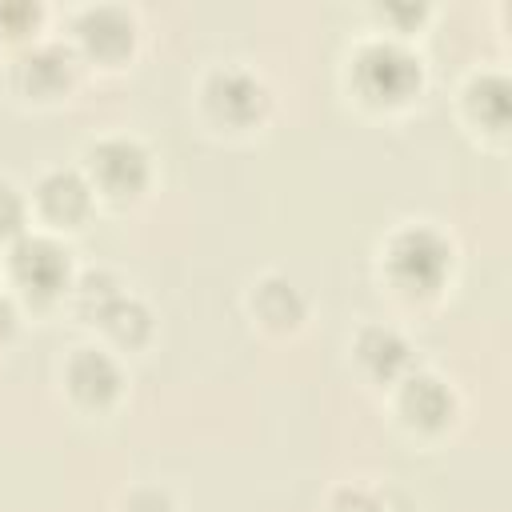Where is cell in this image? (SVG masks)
I'll return each instance as SVG.
<instances>
[{
    "label": "cell",
    "mask_w": 512,
    "mask_h": 512,
    "mask_svg": "<svg viewBox=\"0 0 512 512\" xmlns=\"http://www.w3.org/2000/svg\"><path fill=\"white\" fill-rule=\"evenodd\" d=\"M448 264H452V248L432 228H404L388 244V272L408 292H432V288H440Z\"/></svg>",
    "instance_id": "cell-1"
},
{
    "label": "cell",
    "mask_w": 512,
    "mask_h": 512,
    "mask_svg": "<svg viewBox=\"0 0 512 512\" xmlns=\"http://www.w3.org/2000/svg\"><path fill=\"white\" fill-rule=\"evenodd\" d=\"M356 88L368 96V100H404L412 96V88L420 84V60L400 48L396 40H372L356 52Z\"/></svg>",
    "instance_id": "cell-2"
},
{
    "label": "cell",
    "mask_w": 512,
    "mask_h": 512,
    "mask_svg": "<svg viewBox=\"0 0 512 512\" xmlns=\"http://www.w3.org/2000/svg\"><path fill=\"white\" fill-rule=\"evenodd\" d=\"M12 276L36 296H56L68 284V252L48 236H24L12 248Z\"/></svg>",
    "instance_id": "cell-3"
},
{
    "label": "cell",
    "mask_w": 512,
    "mask_h": 512,
    "mask_svg": "<svg viewBox=\"0 0 512 512\" xmlns=\"http://www.w3.org/2000/svg\"><path fill=\"white\" fill-rule=\"evenodd\" d=\"M92 176L104 192L112 196H132L144 188L148 180V152L128 140V136H112V140H100L92 148Z\"/></svg>",
    "instance_id": "cell-4"
},
{
    "label": "cell",
    "mask_w": 512,
    "mask_h": 512,
    "mask_svg": "<svg viewBox=\"0 0 512 512\" xmlns=\"http://www.w3.org/2000/svg\"><path fill=\"white\" fill-rule=\"evenodd\" d=\"M264 100H268L264 84L244 68H220L208 76V104L216 116H224L232 124H244L256 112H264Z\"/></svg>",
    "instance_id": "cell-5"
},
{
    "label": "cell",
    "mask_w": 512,
    "mask_h": 512,
    "mask_svg": "<svg viewBox=\"0 0 512 512\" xmlns=\"http://www.w3.org/2000/svg\"><path fill=\"white\" fill-rule=\"evenodd\" d=\"M68 388L84 404H108L120 388V368L112 364V356H104L96 348H80L68 360Z\"/></svg>",
    "instance_id": "cell-6"
},
{
    "label": "cell",
    "mask_w": 512,
    "mask_h": 512,
    "mask_svg": "<svg viewBox=\"0 0 512 512\" xmlns=\"http://www.w3.org/2000/svg\"><path fill=\"white\" fill-rule=\"evenodd\" d=\"M80 40L96 52V56H120L128 52L132 44V16L124 8H112V4H100V8H88L76 24Z\"/></svg>",
    "instance_id": "cell-7"
},
{
    "label": "cell",
    "mask_w": 512,
    "mask_h": 512,
    "mask_svg": "<svg viewBox=\"0 0 512 512\" xmlns=\"http://www.w3.org/2000/svg\"><path fill=\"white\" fill-rule=\"evenodd\" d=\"M400 408L412 424L420 428H440L452 416V392L448 384H440L436 376H412L400 388Z\"/></svg>",
    "instance_id": "cell-8"
},
{
    "label": "cell",
    "mask_w": 512,
    "mask_h": 512,
    "mask_svg": "<svg viewBox=\"0 0 512 512\" xmlns=\"http://www.w3.org/2000/svg\"><path fill=\"white\" fill-rule=\"evenodd\" d=\"M36 192H40V208H44L52 220H64V224L80 220V216L88 212V204H92L88 184H84L76 172H68V168L48 172Z\"/></svg>",
    "instance_id": "cell-9"
},
{
    "label": "cell",
    "mask_w": 512,
    "mask_h": 512,
    "mask_svg": "<svg viewBox=\"0 0 512 512\" xmlns=\"http://www.w3.org/2000/svg\"><path fill=\"white\" fill-rule=\"evenodd\" d=\"M356 352L372 368V376H384V380L396 376L408 364V344L392 328H364L360 340H356Z\"/></svg>",
    "instance_id": "cell-10"
},
{
    "label": "cell",
    "mask_w": 512,
    "mask_h": 512,
    "mask_svg": "<svg viewBox=\"0 0 512 512\" xmlns=\"http://www.w3.org/2000/svg\"><path fill=\"white\" fill-rule=\"evenodd\" d=\"M16 76H20V84L28 92H56L60 84H68V56L60 48H52V44L32 48V52L20 56Z\"/></svg>",
    "instance_id": "cell-11"
},
{
    "label": "cell",
    "mask_w": 512,
    "mask_h": 512,
    "mask_svg": "<svg viewBox=\"0 0 512 512\" xmlns=\"http://www.w3.org/2000/svg\"><path fill=\"white\" fill-rule=\"evenodd\" d=\"M252 304H256V312H260L268 324H276V328L296 324V320H300V312H304V304H300L296 288H292L288 280H280V276L260 280V288H256V296H252Z\"/></svg>",
    "instance_id": "cell-12"
},
{
    "label": "cell",
    "mask_w": 512,
    "mask_h": 512,
    "mask_svg": "<svg viewBox=\"0 0 512 512\" xmlns=\"http://www.w3.org/2000/svg\"><path fill=\"white\" fill-rule=\"evenodd\" d=\"M100 320L108 324V332H112L116 340H128V344H140V340L148 336V328H152L144 304H136V300H128V296H116V300L104 308Z\"/></svg>",
    "instance_id": "cell-13"
},
{
    "label": "cell",
    "mask_w": 512,
    "mask_h": 512,
    "mask_svg": "<svg viewBox=\"0 0 512 512\" xmlns=\"http://www.w3.org/2000/svg\"><path fill=\"white\" fill-rule=\"evenodd\" d=\"M468 96H472V112L484 124L504 128V120H508V84H504V76H480L468 88Z\"/></svg>",
    "instance_id": "cell-14"
},
{
    "label": "cell",
    "mask_w": 512,
    "mask_h": 512,
    "mask_svg": "<svg viewBox=\"0 0 512 512\" xmlns=\"http://www.w3.org/2000/svg\"><path fill=\"white\" fill-rule=\"evenodd\" d=\"M20 224H24V204H20V196L12 192V184H0V236L20 232Z\"/></svg>",
    "instance_id": "cell-15"
},
{
    "label": "cell",
    "mask_w": 512,
    "mask_h": 512,
    "mask_svg": "<svg viewBox=\"0 0 512 512\" xmlns=\"http://www.w3.org/2000/svg\"><path fill=\"white\" fill-rule=\"evenodd\" d=\"M332 512H384L376 496H368L364 488H340L332 500Z\"/></svg>",
    "instance_id": "cell-16"
},
{
    "label": "cell",
    "mask_w": 512,
    "mask_h": 512,
    "mask_svg": "<svg viewBox=\"0 0 512 512\" xmlns=\"http://www.w3.org/2000/svg\"><path fill=\"white\" fill-rule=\"evenodd\" d=\"M36 16H40L36 4H0V20L12 24V28H24V24H32Z\"/></svg>",
    "instance_id": "cell-17"
},
{
    "label": "cell",
    "mask_w": 512,
    "mask_h": 512,
    "mask_svg": "<svg viewBox=\"0 0 512 512\" xmlns=\"http://www.w3.org/2000/svg\"><path fill=\"white\" fill-rule=\"evenodd\" d=\"M12 324H16V312H12V304L0 296V336H8V332H12Z\"/></svg>",
    "instance_id": "cell-18"
}]
</instances>
